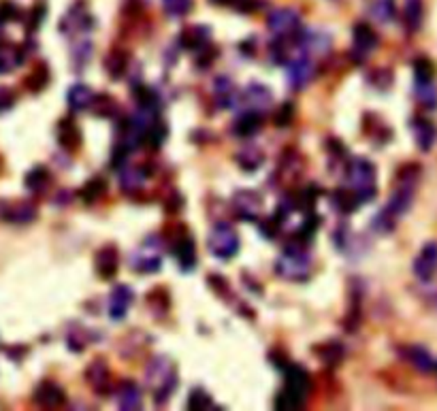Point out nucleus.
<instances>
[{"instance_id": "f257e3e1", "label": "nucleus", "mask_w": 437, "mask_h": 411, "mask_svg": "<svg viewBox=\"0 0 437 411\" xmlns=\"http://www.w3.org/2000/svg\"><path fill=\"white\" fill-rule=\"evenodd\" d=\"M276 273L288 282H305L312 273V256L308 252V243L299 236L284 248V254L276 262Z\"/></svg>"}, {"instance_id": "f03ea898", "label": "nucleus", "mask_w": 437, "mask_h": 411, "mask_svg": "<svg viewBox=\"0 0 437 411\" xmlns=\"http://www.w3.org/2000/svg\"><path fill=\"white\" fill-rule=\"evenodd\" d=\"M145 382L154 390V401L162 405L164 401L171 398V394L177 388V373L164 356H156L145 366Z\"/></svg>"}, {"instance_id": "7ed1b4c3", "label": "nucleus", "mask_w": 437, "mask_h": 411, "mask_svg": "<svg viewBox=\"0 0 437 411\" xmlns=\"http://www.w3.org/2000/svg\"><path fill=\"white\" fill-rule=\"evenodd\" d=\"M418 175H420V166H418V164H408V166L399 168L397 186H395L392 196H390V200H388V204H386V209L392 211L397 218L403 216L406 211H410L412 200H414V194H416Z\"/></svg>"}, {"instance_id": "20e7f679", "label": "nucleus", "mask_w": 437, "mask_h": 411, "mask_svg": "<svg viewBox=\"0 0 437 411\" xmlns=\"http://www.w3.org/2000/svg\"><path fill=\"white\" fill-rule=\"evenodd\" d=\"M346 177L350 188L360 196L363 202L376 196V166L367 158H352L346 166Z\"/></svg>"}, {"instance_id": "39448f33", "label": "nucleus", "mask_w": 437, "mask_h": 411, "mask_svg": "<svg viewBox=\"0 0 437 411\" xmlns=\"http://www.w3.org/2000/svg\"><path fill=\"white\" fill-rule=\"evenodd\" d=\"M207 248L216 258L230 260L239 252V234L228 222H218L207 236Z\"/></svg>"}, {"instance_id": "423d86ee", "label": "nucleus", "mask_w": 437, "mask_h": 411, "mask_svg": "<svg viewBox=\"0 0 437 411\" xmlns=\"http://www.w3.org/2000/svg\"><path fill=\"white\" fill-rule=\"evenodd\" d=\"M267 28L273 32L276 39H294L301 32V15L292 7H280L269 13Z\"/></svg>"}, {"instance_id": "0eeeda50", "label": "nucleus", "mask_w": 437, "mask_h": 411, "mask_svg": "<svg viewBox=\"0 0 437 411\" xmlns=\"http://www.w3.org/2000/svg\"><path fill=\"white\" fill-rule=\"evenodd\" d=\"M230 204L237 218L246 222H256L262 213L264 200H262V194L256 190H237L230 198Z\"/></svg>"}, {"instance_id": "6e6552de", "label": "nucleus", "mask_w": 437, "mask_h": 411, "mask_svg": "<svg viewBox=\"0 0 437 411\" xmlns=\"http://www.w3.org/2000/svg\"><path fill=\"white\" fill-rule=\"evenodd\" d=\"M158 236H148V241L141 243V248L137 252H132L130 256V266L134 271L143 273H156L162 264V256H160V243L156 241Z\"/></svg>"}, {"instance_id": "1a4fd4ad", "label": "nucleus", "mask_w": 437, "mask_h": 411, "mask_svg": "<svg viewBox=\"0 0 437 411\" xmlns=\"http://www.w3.org/2000/svg\"><path fill=\"white\" fill-rule=\"evenodd\" d=\"M239 107H246V111H258L264 113L273 105V92L269 90L264 83H250L244 92H239Z\"/></svg>"}, {"instance_id": "9d476101", "label": "nucleus", "mask_w": 437, "mask_h": 411, "mask_svg": "<svg viewBox=\"0 0 437 411\" xmlns=\"http://www.w3.org/2000/svg\"><path fill=\"white\" fill-rule=\"evenodd\" d=\"M286 77H288V83H290L292 90L308 88L310 81L314 79V62H312V58L299 51L286 66Z\"/></svg>"}, {"instance_id": "9b49d317", "label": "nucleus", "mask_w": 437, "mask_h": 411, "mask_svg": "<svg viewBox=\"0 0 437 411\" xmlns=\"http://www.w3.org/2000/svg\"><path fill=\"white\" fill-rule=\"evenodd\" d=\"M352 34H354L352 58H354L356 64H363L367 60V56L380 45V37H378V32L372 26H369V24H365V22L356 24L354 30H352Z\"/></svg>"}, {"instance_id": "f8f14e48", "label": "nucleus", "mask_w": 437, "mask_h": 411, "mask_svg": "<svg viewBox=\"0 0 437 411\" xmlns=\"http://www.w3.org/2000/svg\"><path fill=\"white\" fill-rule=\"evenodd\" d=\"M37 204L30 200H3L0 202V220L9 224H30L37 220Z\"/></svg>"}, {"instance_id": "ddd939ff", "label": "nucleus", "mask_w": 437, "mask_h": 411, "mask_svg": "<svg viewBox=\"0 0 437 411\" xmlns=\"http://www.w3.org/2000/svg\"><path fill=\"white\" fill-rule=\"evenodd\" d=\"M294 45L305 56H324L331 51V37L320 30H301L294 37Z\"/></svg>"}, {"instance_id": "4468645a", "label": "nucleus", "mask_w": 437, "mask_h": 411, "mask_svg": "<svg viewBox=\"0 0 437 411\" xmlns=\"http://www.w3.org/2000/svg\"><path fill=\"white\" fill-rule=\"evenodd\" d=\"M169 245H171V250H173V254H175V258H177V262H180V266L184 271L194 268V264H196V245H194V239L188 234L186 228L180 226L171 234Z\"/></svg>"}, {"instance_id": "2eb2a0df", "label": "nucleus", "mask_w": 437, "mask_h": 411, "mask_svg": "<svg viewBox=\"0 0 437 411\" xmlns=\"http://www.w3.org/2000/svg\"><path fill=\"white\" fill-rule=\"evenodd\" d=\"M284 390L290 392L292 396H296L299 401L308 398L310 390H312V380H310V373L301 366V364H286V375H284Z\"/></svg>"}, {"instance_id": "dca6fc26", "label": "nucleus", "mask_w": 437, "mask_h": 411, "mask_svg": "<svg viewBox=\"0 0 437 411\" xmlns=\"http://www.w3.org/2000/svg\"><path fill=\"white\" fill-rule=\"evenodd\" d=\"M437 273V243L429 241L422 245L420 254L414 260V275L420 282H431Z\"/></svg>"}, {"instance_id": "f3484780", "label": "nucleus", "mask_w": 437, "mask_h": 411, "mask_svg": "<svg viewBox=\"0 0 437 411\" xmlns=\"http://www.w3.org/2000/svg\"><path fill=\"white\" fill-rule=\"evenodd\" d=\"M209 41H212V28L203 24L186 26L180 34V45L188 51H200L209 45Z\"/></svg>"}, {"instance_id": "a211bd4d", "label": "nucleus", "mask_w": 437, "mask_h": 411, "mask_svg": "<svg viewBox=\"0 0 437 411\" xmlns=\"http://www.w3.org/2000/svg\"><path fill=\"white\" fill-rule=\"evenodd\" d=\"M94 266H96V275L100 280H113V275L118 273L120 266V252L116 245L107 243L96 252L94 258Z\"/></svg>"}, {"instance_id": "6ab92c4d", "label": "nucleus", "mask_w": 437, "mask_h": 411, "mask_svg": "<svg viewBox=\"0 0 437 411\" xmlns=\"http://www.w3.org/2000/svg\"><path fill=\"white\" fill-rule=\"evenodd\" d=\"M86 382L96 390V394H107L111 388V371L103 358H96L86 369Z\"/></svg>"}, {"instance_id": "aec40b11", "label": "nucleus", "mask_w": 437, "mask_h": 411, "mask_svg": "<svg viewBox=\"0 0 437 411\" xmlns=\"http://www.w3.org/2000/svg\"><path fill=\"white\" fill-rule=\"evenodd\" d=\"M35 403L43 409H58L66 405V394L56 382H41L35 390Z\"/></svg>"}, {"instance_id": "412c9836", "label": "nucleus", "mask_w": 437, "mask_h": 411, "mask_svg": "<svg viewBox=\"0 0 437 411\" xmlns=\"http://www.w3.org/2000/svg\"><path fill=\"white\" fill-rule=\"evenodd\" d=\"M26 60V49L24 45L9 43L0 37V75H7L15 71L17 66H22Z\"/></svg>"}, {"instance_id": "4be33fe9", "label": "nucleus", "mask_w": 437, "mask_h": 411, "mask_svg": "<svg viewBox=\"0 0 437 411\" xmlns=\"http://www.w3.org/2000/svg\"><path fill=\"white\" fill-rule=\"evenodd\" d=\"M92 26V17L86 11L84 3H77L75 7H71V11L66 13L60 22V30L66 34H75V32H88Z\"/></svg>"}, {"instance_id": "5701e85b", "label": "nucleus", "mask_w": 437, "mask_h": 411, "mask_svg": "<svg viewBox=\"0 0 437 411\" xmlns=\"http://www.w3.org/2000/svg\"><path fill=\"white\" fill-rule=\"evenodd\" d=\"M132 300H134V294H132L130 286L118 284L111 290V296H109V318L111 320H124L128 309H130Z\"/></svg>"}, {"instance_id": "b1692460", "label": "nucleus", "mask_w": 437, "mask_h": 411, "mask_svg": "<svg viewBox=\"0 0 437 411\" xmlns=\"http://www.w3.org/2000/svg\"><path fill=\"white\" fill-rule=\"evenodd\" d=\"M260 128H262V113L246 111L232 122L230 132L237 136V139H248V136H254Z\"/></svg>"}, {"instance_id": "393cba45", "label": "nucleus", "mask_w": 437, "mask_h": 411, "mask_svg": "<svg viewBox=\"0 0 437 411\" xmlns=\"http://www.w3.org/2000/svg\"><path fill=\"white\" fill-rule=\"evenodd\" d=\"M116 398H118L120 409H124V411H134V409L143 407V394H141L139 386L134 382H130V380H126L118 386Z\"/></svg>"}, {"instance_id": "a878e982", "label": "nucleus", "mask_w": 437, "mask_h": 411, "mask_svg": "<svg viewBox=\"0 0 437 411\" xmlns=\"http://www.w3.org/2000/svg\"><path fill=\"white\" fill-rule=\"evenodd\" d=\"M58 143H60L66 152H75V150H79V145H81V130H79V126H77L71 118H64V120L58 124Z\"/></svg>"}, {"instance_id": "bb28decb", "label": "nucleus", "mask_w": 437, "mask_h": 411, "mask_svg": "<svg viewBox=\"0 0 437 411\" xmlns=\"http://www.w3.org/2000/svg\"><path fill=\"white\" fill-rule=\"evenodd\" d=\"M214 94H216V100H218V105L222 109L237 107L239 92L235 90V83H232L230 77H226V75L216 77V81H214Z\"/></svg>"}, {"instance_id": "cd10ccee", "label": "nucleus", "mask_w": 437, "mask_h": 411, "mask_svg": "<svg viewBox=\"0 0 437 411\" xmlns=\"http://www.w3.org/2000/svg\"><path fill=\"white\" fill-rule=\"evenodd\" d=\"M331 202L333 207L342 211V213H354L358 207H360V196L348 186V188H337L333 194H331Z\"/></svg>"}, {"instance_id": "c85d7f7f", "label": "nucleus", "mask_w": 437, "mask_h": 411, "mask_svg": "<svg viewBox=\"0 0 437 411\" xmlns=\"http://www.w3.org/2000/svg\"><path fill=\"white\" fill-rule=\"evenodd\" d=\"M403 356H406V360L420 373H431L437 366L435 358L422 346H408L406 350H403Z\"/></svg>"}, {"instance_id": "c756f323", "label": "nucleus", "mask_w": 437, "mask_h": 411, "mask_svg": "<svg viewBox=\"0 0 437 411\" xmlns=\"http://www.w3.org/2000/svg\"><path fill=\"white\" fill-rule=\"evenodd\" d=\"M94 92L90 86L86 83H75L69 94H66V100H69V107L73 111H84V109H92V102H94Z\"/></svg>"}, {"instance_id": "7c9ffc66", "label": "nucleus", "mask_w": 437, "mask_h": 411, "mask_svg": "<svg viewBox=\"0 0 437 411\" xmlns=\"http://www.w3.org/2000/svg\"><path fill=\"white\" fill-rule=\"evenodd\" d=\"M235 162H237V166H241L246 173H254V170H258L262 166L264 154L256 145H246L235 154Z\"/></svg>"}, {"instance_id": "2f4dec72", "label": "nucleus", "mask_w": 437, "mask_h": 411, "mask_svg": "<svg viewBox=\"0 0 437 411\" xmlns=\"http://www.w3.org/2000/svg\"><path fill=\"white\" fill-rule=\"evenodd\" d=\"M412 128H414V134H416L418 147L422 152H429L435 145V141H437V128L429 120H422V118H414Z\"/></svg>"}, {"instance_id": "473e14b6", "label": "nucleus", "mask_w": 437, "mask_h": 411, "mask_svg": "<svg viewBox=\"0 0 437 411\" xmlns=\"http://www.w3.org/2000/svg\"><path fill=\"white\" fill-rule=\"evenodd\" d=\"M24 184H26V188L32 194H45L49 184H51V173L45 166H35V168H30L26 173Z\"/></svg>"}, {"instance_id": "72a5a7b5", "label": "nucleus", "mask_w": 437, "mask_h": 411, "mask_svg": "<svg viewBox=\"0 0 437 411\" xmlns=\"http://www.w3.org/2000/svg\"><path fill=\"white\" fill-rule=\"evenodd\" d=\"M148 179V173L141 168V166H134V168H122L120 170V186L126 194H134L143 188Z\"/></svg>"}, {"instance_id": "f704fd0d", "label": "nucleus", "mask_w": 437, "mask_h": 411, "mask_svg": "<svg viewBox=\"0 0 437 411\" xmlns=\"http://www.w3.org/2000/svg\"><path fill=\"white\" fill-rule=\"evenodd\" d=\"M128 62H130V56L124 49H111V54L105 58V68L109 77L111 79L124 77V73L128 71Z\"/></svg>"}, {"instance_id": "c9c22d12", "label": "nucleus", "mask_w": 437, "mask_h": 411, "mask_svg": "<svg viewBox=\"0 0 437 411\" xmlns=\"http://www.w3.org/2000/svg\"><path fill=\"white\" fill-rule=\"evenodd\" d=\"M422 17H424L422 0H406V7H403V22H406L408 32H416L422 26Z\"/></svg>"}, {"instance_id": "e433bc0d", "label": "nucleus", "mask_w": 437, "mask_h": 411, "mask_svg": "<svg viewBox=\"0 0 437 411\" xmlns=\"http://www.w3.org/2000/svg\"><path fill=\"white\" fill-rule=\"evenodd\" d=\"M107 192V182L103 177H92L84 184V188L79 190V196L86 204H94L96 200H100Z\"/></svg>"}, {"instance_id": "4c0bfd02", "label": "nucleus", "mask_w": 437, "mask_h": 411, "mask_svg": "<svg viewBox=\"0 0 437 411\" xmlns=\"http://www.w3.org/2000/svg\"><path fill=\"white\" fill-rule=\"evenodd\" d=\"M49 83V68H47V64L45 62H39L35 68H32V73L26 77V81H24V86L30 90V92H41V90H45V86Z\"/></svg>"}, {"instance_id": "58836bf2", "label": "nucleus", "mask_w": 437, "mask_h": 411, "mask_svg": "<svg viewBox=\"0 0 437 411\" xmlns=\"http://www.w3.org/2000/svg\"><path fill=\"white\" fill-rule=\"evenodd\" d=\"M372 17L380 24H390L395 22L397 17V5L395 0H376V3L372 5Z\"/></svg>"}, {"instance_id": "ea45409f", "label": "nucleus", "mask_w": 437, "mask_h": 411, "mask_svg": "<svg viewBox=\"0 0 437 411\" xmlns=\"http://www.w3.org/2000/svg\"><path fill=\"white\" fill-rule=\"evenodd\" d=\"M314 352L326 364H337L342 360V356H344V348L337 344V341H326V344H322V346H316Z\"/></svg>"}, {"instance_id": "a19ab883", "label": "nucleus", "mask_w": 437, "mask_h": 411, "mask_svg": "<svg viewBox=\"0 0 437 411\" xmlns=\"http://www.w3.org/2000/svg\"><path fill=\"white\" fill-rule=\"evenodd\" d=\"M92 111L100 118H116L118 115V102L109 94H100L92 102Z\"/></svg>"}, {"instance_id": "79ce46f5", "label": "nucleus", "mask_w": 437, "mask_h": 411, "mask_svg": "<svg viewBox=\"0 0 437 411\" xmlns=\"http://www.w3.org/2000/svg\"><path fill=\"white\" fill-rule=\"evenodd\" d=\"M148 305H150V309L154 312V314H166L169 312V305H171V298H169V294H166V290L164 288H154L150 294H148Z\"/></svg>"}, {"instance_id": "37998d69", "label": "nucleus", "mask_w": 437, "mask_h": 411, "mask_svg": "<svg viewBox=\"0 0 437 411\" xmlns=\"http://www.w3.org/2000/svg\"><path fill=\"white\" fill-rule=\"evenodd\" d=\"M416 96L427 109L437 107V88L433 86V81H416Z\"/></svg>"}, {"instance_id": "c03bdc74", "label": "nucleus", "mask_w": 437, "mask_h": 411, "mask_svg": "<svg viewBox=\"0 0 437 411\" xmlns=\"http://www.w3.org/2000/svg\"><path fill=\"white\" fill-rule=\"evenodd\" d=\"M71 58L75 62V66H86L92 58V43L88 39H81L73 45V51H71Z\"/></svg>"}, {"instance_id": "a18cd8bd", "label": "nucleus", "mask_w": 437, "mask_h": 411, "mask_svg": "<svg viewBox=\"0 0 437 411\" xmlns=\"http://www.w3.org/2000/svg\"><path fill=\"white\" fill-rule=\"evenodd\" d=\"M414 77H416V81H433L435 64L429 58H418L414 62Z\"/></svg>"}, {"instance_id": "49530a36", "label": "nucleus", "mask_w": 437, "mask_h": 411, "mask_svg": "<svg viewBox=\"0 0 437 411\" xmlns=\"http://www.w3.org/2000/svg\"><path fill=\"white\" fill-rule=\"evenodd\" d=\"M214 407V398L209 396V392L194 388L188 396V409H212Z\"/></svg>"}, {"instance_id": "de8ad7c7", "label": "nucleus", "mask_w": 437, "mask_h": 411, "mask_svg": "<svg viewBox=\"0 0 437 411\" xmlns=\"http://www.w3.org/2000/svg\"><path fill=\"white\" fill-rule=\"evenodd\" d=\"M162 7L169 15L182 17L192 11V0H162Z\"/></svg>"}, {"instance_id": "09e8293b", "label": "nucleus", "mask_w": 437, "mask_h": 411, "mask_svg": "<svg viewBox=\"0 0 437 411\" xmlns=\"http://www.w3.org/2000/svg\"><path fill=\"white\" fill-rule=\"evenodd\" d=\"M19 15H22L19 7L15 3H11V0H3V3H0V26L19 19Z\"/></svg>"}, {"instance_id": "8fccbe9b", "label": "nucleus", "mask_w": 437, "mask_h": 411, "mask_svg": "<svg viewBox=\"0 0 437 411\" xmlns=\"http://www.w3.org/2000/svg\"><path fill=\"white\" fill-rule=\"evenodd\" d=\"M395 220H397V216H395L392 211L382 209L372 222H374V228H376V230H380V232H390V230L395 228Z\"/></svg>"}, {"instance_id": "3c124183", "label": "nucleus", "mask_w": 437, "mask_h": 411, "mask_svg": "<svg viewBox=\"0 0 437 411\" xmlns=\"http://www.w3.org/2000/svg\"><path fill=\"white\" fill-rule=\"evenodd\" d=\"M369 81H372L376 88L384 90L392 83V73L388 71V68H376L374 73H369Z\"/></svg>"}, {"instance_id": "603ef678", "label": "nucleus", "mask_w": 437, "mask_h": 411, "mask_svg": "<svg viewBox=\"0 0 437 411\" xmlns=\"http://www.w3.org/2000/svg\"><path fill=\"white\" fill-rule=\"evenodd\" d=\"M43 17H45V5L39 3L35 9L30 11V19H28V30L30 32H35L41 24H43Z\"/></svg>"}, {"instance_id": "864d4df0", "label": "nucleus", "mask_w": 437, "mask_h": 411, "mask_svg": "<svg viewBox=\"0 0 437 411\" xmlns=\"http://www.w3.org/2000/svg\"><path fill=\"white\" fill-rule=\"evenodd\" d=\"M292 118H294V107L290 105V102H284L276 113V124L278 126H288L292 122Z\"/></svg>"}, {"instance_id": "5fc2aeb1", "label": "nucleus", "mask_w": 437, "mask_h": 411, "mask_svg": "<svg viewBox=\"0 0 437 411\" xmlns=\"http://www.w3.org/2000/svg\"><path fill=\"white\" fill-rule=\"evenodd\" d=\"M13 102H15V96H13L11 90H0V113L7 111Z\"/></svg>"}, {"instance_id": "6e6d98bb", "label": "nucleus", "mask_w": 437, "mask_h": 411, "mask_svg": "<svg viewBox=\"0 0 437 411\" xmlns=\"http://www.w3.org/2000/svg\"><path fill=\"white\" fill-rule=\"evenodd\" d=\"M435 307H437V300H435Z\"/></svg>"}, {"instance_id": "4d7b16f0", "label": "nucleus", "mask_w": 437, "mask_h": 411, "mask_svg": "<svg viewBox=\"0 0 437 411\" xmlns=\"http://www.w3.org/2000/svg\"><path fill=\"white\" fill-rule=\"evenodd\" d=\"M435 371H437V366H435Z\"/></svg>"}]
</instances>
